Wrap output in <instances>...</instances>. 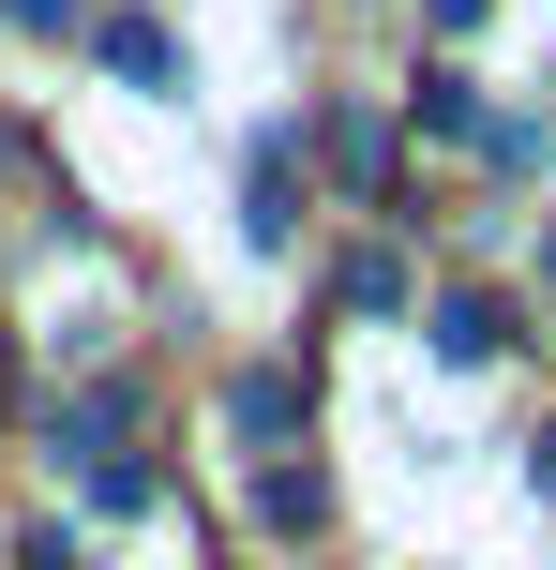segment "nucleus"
<instances>
[{"mask_svg": "<svg viewBox=\"0 0 556 570\" xmlns=\"http://www.w3.org/2000/svg\"><path fill=\"white\" fill-rule=\"evenodd\" d=\"M30 570H90V556H76V541H30Z\"/></svg>", "mask_w": 556, "mask_h": 570, "instance_id": "nucleus-5", "label": "nucleus"}, {"mask_svg": "<svg viewBox=\"0 0 556 570\" xmlns=\"http://www.w3.org/2000/svg\"><path fill=\"white\" fill-rule=\"evenodd\" d=\"M106 60H120V76H136V90H166V76H181V46H166V30H150V16H120V30H106Z\"/></svg>", "mask_w": 556, "mask_h": 570, "instance_id": "nucleus-3", "label": "nucleus"}, {"mask_svg": "<svg viewBox=\"0 0 556 570\" xmlns=\"http://www.w3.org/2000/svg\"><path fill=\"white\" fill-rule=\"evenodd\" d=\"M60 16H76V0H16V30H60Z\"/></svg>", "mask_w": 556, "mask_h": 570, "instance_id": "nucleus-4", "label": "nucleus"}, {"mask_svg": "<svg viewBox=\"0 0 556 570\" xmlns=\"http://www.w3.org/2000/svg\"><path fill=\"white\" fill-rule=\"evenodd\" d=\"M497 345H511L497 301H437V361H497Z\"/></svg>", "mask_w": 556, "mask_h": 570, "instance_id": "nucleus-1", "label": "nucleus"}, {"mask_svg": "<svg viewBox=\"0 0 556 570\" xmlns=\"http://www.w3.org/2000/svg\"><path fill=\"white\" fill-rule=\"evenodd\" d=\"M226 421H241V435H286V421H301V375H241Z\"/></svg>", "mask_w": 556, "mask_h": 570, "instance_id": "nucleus-2", "label": "nucleus"}]
</instances>
